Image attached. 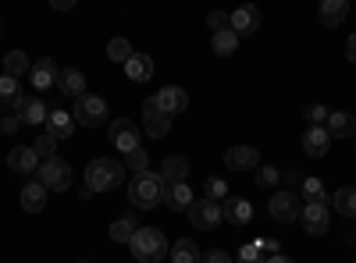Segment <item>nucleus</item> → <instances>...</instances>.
I'll use <instances>...</instances> for the list:
<instances>
[{
	"instance_id": "f257e3e1",
	"label": "nucleus",
	"mask_w": 356,
	"mask_h": 263,
	"mask_svg": "<svg viewBox=\"0 0 356 263\" xmlns=\"http://www.w3.org/2000/svg\"><path fill=\"white\" fill-rule=\"evenodd\" d=\"M125 182V164L114 157H97L86 167V189L89 192H114Z\"/></svg>"
},
{
	"instance_id": "f03ea898",
	"label": "nucleus",
	"mask_w": 356,
	"mask_h": 263,
	"mask_svg": "<svg viewBox=\"0 0 356 263\" xmlns=\"http://www.w3.org/2000/svg\"><path fill=\"white\" fill-rule=\"evenodd\" d=\"M164 178L157 171H143V174H132V182H129V199L136 203L139 210H154L164 203Z\"/></svg>"
},
{
	"instance_id": "7ed1b4c3",
	"label": "nucleus",
	"mask_w": 356,
	"mask_h": 263,
	"mask_svg": "<svg viewBox=\"0 0 356 263\" xmlns=\"http://www.w3.org/2000/svg\"><path fill=\"white\" fill-rule=\"evenodd\" d=\"M129 249H132V256L139 263H164L168 239H164L161 228H139L136 235H132V242H129Z\"/></svg>"
},
{
	"instance_id": "20e7f679",
	"label": "nucleus",
	"mask_w": 356,
	"mask_h": 263,
	"mask_svg": "<svg viewBox=\"0 0 356 263\" xmlns=\"http://www.w3.org/2000/svg\"><path fill=\"white\" fill-rule=\"evenodd\" d=\"M72 114H75V125H82V128H100V125H107L111 107H107V100H104V96L86 93V96H79V100H75Z\"/></svg>"
},
{
	"instance_id": "39448f33",
	"label": "nucleus",
	"mask_w": 356,
	"mask_h": 263,
	"mask_svg": "<svg viewBox=\"0 0 356 263\" xmlns=\"http://www.w3.org/2000/svg\"><path fill=\"white\" fill-rule=\"evenodd\" d=\"M107 139H111L114 150H122V157L143 146V142H139V125L129 121V118H114V121H107Z\"/></svg>"
},
{
	"instance_id": "423d86ee",
	"label": "nucleus",
	"mask_w": 356,
	"mask_h": 263,
	"mask_svg": "<svg viewBox=\"0 0 356 263\" xmlns=\"http://www.w3.org/2000/svg\"><path fill=\"white\" fill-rule=\"evenodd\" d=\"M36 182H43L50 192H65V189L72 185V167H68V160H61V157L43 160L40 171H36Z\"/></svg>"
},
{
	"instance_id": "0eeeda50",
	"label": "nucleus",
	"mask_w": 356,
	"mask_h": 263,
	"mask_svg": "<svg viewBox=\"0 0 356 263\" xmlns=\"http://www.w3.org/2000/svg\"><path fill=\"white\" fill-rule=\"evenodd\" d=\"M300 196L296 192H275L271 199H267V214H271L278 224H292V221H300Z\"/></svg>"
},
{
	"instance_id": "6e6552de",
	"label": "nucleus",
	"mask_w": 356,
	"mask_h": 263,
	"mask_svg": "<svg viewBox=\"0 0 356 263\" xmlns=\"http://www.w3.org/2000/svg\"><path fill=\"white\" fill-rule=\"evenodd\" d=\"M186 214H189V224L200 228V231H211V228H218L225 221L221 217V203H214V199H196Z\"/></svg>"
},
{
	"instance_id": "1a4fd4ad",
	"label": "nucleus",
	"mask_w": 356,
	"mask_h": 263,
	"mask_svg": "<svg viewBox=\"0 0 356 263\" xmlns=\"http://www.w3.org/2000/svg\"><path fill=\"white\" fill-rule=\"evenodd\" d=\"M300 224L307 235H324L328 231V203H303L300 207Z\"/></svg>"
},
{
	"instance_id": "9d476101",
	"label": "nucleus",
	"mask_w": 356,
	"mask_h": 263,
	"mask_svg": "<svg viewBox=\"0 0 356 263\" xmlns=\"http://www.w3.org/2000/svg\"><path fill=\"white\" fill-rule=\"evenodd\" d=\"M150 100L168 114V118H175V114H182V110L189 107V93L182 90V85H164V90H157Z\"/></svg>"
},
{
	"instance_id": "9b49d317",
	"label": "nucleus",
	"mask_w": 356,
	"mask_h": 263,
	"mask_svg": "<svg viewBox=\"0 0 356 263\" xmlns=\"http://www.w3.org/2000/svg\"><path fill=\"white\" fill-rule=\"evenodd\" d=\"M143 128H146V135H150V139H164L168 128H171V118H168V114H164L150 96L143 100Z\"/></svg>"
},
{
	"instance_id": "f8f14e48",
	"label": "nucleus",
	"mask_w": 356,
	"mask_h": 263,
	"mask_svg": "<svg viewBox=\"0 0 356 263\" xmlns=\"http://www.w3.org/2000/svg\"><path fill=\"white\" fill-rule=\"evenodd\" d=\"M221 217H225L228 224H235V228H246V224L253 221V203H250V199H239V196H228V199L221 203Z\"/></svg>"
},
{
	"instance_id": "ddd939ff",
	"label": "nucleus",
	"mask_w": 356,
	"mask_h": 263,
	"mask_svg": "<svg viewBox=\"0 0 356 263\" xmlns=\"http://www.w3.org/2000/svg\"><path fill=\"white\" fill-rule=\"evenodd\" d=\"M260 28V8H253V4H243V8H235L232 11V33L235 36H253Z\"/></svg>"
},
{
	"instance_id": "4468645a",
	"label": "nucleus",
	"mask_w": 356,
	"mask_h": 263,
	"mask_svg": "<svg viewBox=\"0 0 356 263\" xmlns=\"http://www.w3.org/2000/svg\"><path fill=\"white\" fill-rule=\"evenodd\" d=\"M225 167L228 171H257L260 167V153L253 146H232L225 153Z\"/></svg>"
},
{
	"instance_id": "2eb2a0df",
	"label": "nucleus",
	"mask_w": 356,
	"mask_h": 263,
	"mask_svg": "<svg viewBox=\"0 0 356 263\" xmlns=\"http://www.w3.org/2000/svg\"><path fill=\"white\" fill-rule=\"evenodd\" d=\"M328 135L332 139H356V114H349V110H332L328 114Z\"/></svg>"
},
{
	"instance_id": "dca6fc26",
	"label": "nucleus",
	"mask_w": 356,
	"mask_h": 263,
	"mask_svg": "<svg viewBox=\"0 0 356 263\" xmlns=\"http://www.w3.org/2000/svg\"><path fill=\"white\" fill-rule=\"evenodd\" d=\"M40 164H43V160L33 153V146H15V150L8 153V167L18 171V174H36Z\"/></svg>"
},
{
	"instance_id": "f3484780",
	"label": "nucleus",
	"mask_w": 356,
	"mask_h": 263,
	"mask_svg": "<svg viewBox=\"0 0 356 263\" xmlns=\"http://www.w3.org/2000/svg\"><path fill=\"white\" fill-rule=\"evenodd\" d=\"M193 203H196V196H193L189 182H182V185H168V189H164V207L175 210V214H186Z\"/></svg>"
},
{
	"instance_id": "a211bd4d",
	"label": "nucleus",
	"mask_w": 356,
	"mask_h": 263,
	"mask_svg": "<svg viewBox=\"0 0 356 263\" xmlns=\"http://www.w3.org/2000/svg\"><path fill=\"white\" fill-rule=\"evenodd\" d=\"M57 75H61V68H57L54 57H40V61L33 65V71H29V78H33L36 90H50V85L57 82Z\"/></svg>"
},
{
	"instance_id": "6ab92c4d",
	"label": "nucleus",
	"mask_w": 356,
	"mask_h": 263,
	"mask_svg": "<svg viewBox=\"0 0 356 263\" xmlns=\"http://www.w3.org/2000/svg\"><path fill=\"white\" fill-rule=\"evenodd\" d=\"M328 150H332V135H328V128H307V135H303V153L314 157V160H321Z\"/></svg>"
},
{
	"instance_id": "aec40b11",
	"label": "nucleus",
	"mask_w": 356,
	"mask_h": 263,
	"mask_svg": "<svg viewBox=\"0 0 356 263\" xmlns=\"http://www.w3.org/2000/svg\"><path fill=\"white\" fill-rule=\"evenodd\" d=\"M57 90H61L65 96H86V75L79 71V68H61V75H57Z\"/></svg>"
},
{
	"instance_id": "412c9836",
	"label": "nucleus",
	"mask_w": 356,
	"mask_h": 263,
	"mask_svg": "<svg viewBox=\"0 0 356 263\" xmlns=\"http://www.w3.org/2000/svg\"><path fill=\"white\" fill-rule=\"evenodd\" d=\"M75 128H79V125H75V114H72V110H50V118H47V132H50L57 142L68 139Z\"/></svg>"
},
{
	"instance_id": "4be33fe9",
	"label": "nucleus",
	"mask_w": 356,
	"mask_h": 263,
	"mask_svg": "<svg viewBox=\"0 0 356 263\" xmlns=\"http://www.w3.org/2000/svg\"><path fill=\"white\" fill-rule=\"evenodd\" d=\"M157 174L164 178V185H182L189 178V160L186 157H164V164H161Z\"/></svg>"
},
{
	"instance_id": "5701e85b",
	"label": "nucleus",
	"mask_w": 356,
	"mask_h": 263,
	"mask_svg": "<svg viewBox=\"0 0 356 263\" xmlns=\"http://www.w3.org/2000/svg\"><path fill=\"white\" fill-rule=\"evenodd\" d=\"M47 196H50V189H47L43 182H29V185L22 189V210L40 214V210L47 207Z\"/></svg>"
},
{
	"instance_id": "b1692460",
	"label": "nucleus",
	"mask_w": 356,
	"mask_h": 263,
	"mask_svg": "<svg viewBox=\"0 0 356 263\" xmlns=\"http://www.w3.org/2000/svg\"><path fill=\"white\" fill-rule=\"evenodd\" d=\"M203 253L193 239H178L175 246H168V263H200Z\"/></svg>"
},
{
	"instance_id": "393cba45",
	"label": "nucleus",
	"mask_w": 356,
	"mask_h": 263,
	"mask_svg": "<svg viewBox=\"0 0 356 263\" xmlns=\"http://www.w3.org/2000/svg\"><path fill=\"white\" fill-rule=\"evenodd\" d=\"M321 25H328V28H339L342 22H346V15H349V4L346 0H321Z\"/></svg>"
},
{
	"instance_id": "a878e982",
	"label": "nucleus",
	"mask_w": 356,
	"mask_h": 263,
	"mask_svg": "<svg viewBox=\"0 0 356 263\" xmlns=\"http://www.w3.org/2000/svg\"><path fill=\"white\" fill-rule=\"evenodd\" d=\"M125 75L132 78V82H150V75H154V61L146 53H132L129 57V65H125Z\"/></svg>"
},
{
	"instance_id": "bb28decb",
	"label": "nucleus",
	"mask_w": 356,
	"mask_h": 263,
	"mask_svg": "<svg viewBox=\"0 0 356 263\" xmlns=\"http://www.w3.org/2000/svg\"><path fill=\"white\" fill-rule=\"evenodd\" d=\"M47 118H50V107H47L40 96L29 100L25 110H22V125H33V128H36V125H47Z\"/></svg>"
},
{
	"instance_id": "cd10ccee",
	"label": "nucleus",
	"mask_w": 356,
	"mask_h": 263,
	"mask_svg": "<svg viewBox=\"0 0 356 263\" xmlns=\"http://www.w3.org/2000/svg\"><path fill=\"white\" fill-rule=\"evenodd\" d=\"M29 71H33V65H29V53H25V50H8V57H4V75L18 78V75H29Z\"/></svg>"
},
{
	"instance_id": "c85d7f7f",
	"label": "nucleus",
	"mask_w": 356,
	"mask_h": 263,
	"mask_svg": "<svg viewBox=\"0 0 356 263\" xmlns=\"http://www.w3.org/2000/svg\"><path fill=\"white\" fill-rule=\"evenodd\" d=\"M211 46H214L218 57H235V50H239V36H235L232 28H225V33H214Z\"/></svg>"
},
{
	"instance_id": "c756f323",
	"label": "nucleus",
	"mask_w": 356,
	"mask_h": 263,
	"mask_svg": "<svg viewBox=\"0 0 356 263\" xmlns=\"http://www.w3.org/2000/svg\"><path fill=\"white\" fill-rule=\"evenodd\" d=\"M139 231V224H136V217H118L114 224H111V242H132V235Z\"/></svg>"
},
{
	"instance_id": "7c9ffc66",
	"label": "nucleus",
	"mask_w": 356,
	"mask_h": 263,
	"mask_svg": "<svg viewBox=\"0 0 356 263\" xmlns=\"http://www.w3.org/2000/svg\"><path fill=\"white\" fill-rule=\"evenodd\" d=\"M300 203H328V192H324L321 178H303L300 182Z\"/></svg>"
},
{
	"instance_id": "2f4dec72",
	"label": "nucleus",
	"mask_w": 356,
	"mask_h": 263,
	"mask_svg": "<svg viewBox=\"0 0 356 263\" xmlns=\"http://www.w3.org/2000/svg\"><path fill=\"white\" fill-rule=\"evenodd\" d=\"M332 203H335V210H339L342 217H356V185H353V189H339V192L332 196Z\"/></svg>"
},
{
	"instance_id": "473e14b6",
	"label": "nucleus",
	"mask_w": 356,
	"mask_h": 263,
	"mask_svg": "<svg viewBox=\"0 0 356 263\" xmlns=\"http://www.w3.org/2000/svg\"><path fill=\"white\" fill-rule=\"evenodd\" d=\"M132 53H136V50H132L129 40H111V43H107V57H111L114 65H122V68L129 65V57H132Z\"/></svg>"
},
{
	"instance_id": "72a5a7b5",
	"label": "nucleus",
	"mask_w": 356,
	"mask_h": 263,
	"mask_svg": "<svg viewBox=\"0 0 356 263\" xmlns=\"http://www.w3.org/2000/svg\"><path fill=\"white\" fill-rule=\"evenodd\" d=\"M203 199L225 203V199H228V182H225V178H207V182H203Z\"/></svg>"
},
{
	"instance_id": "f704fd0d",
	"label": "nucleus",
	"mask_w": 356,
	"mask_h": 263,
	"mask_svg": "<svg viewBox=\"0 0 356 263\" xmlns=\"http://www.w3.org/2000/svg\"><path fill=\"white\" fill-rule=\"evenodd\" d=\"M125 171H132V174H143V171H150V157H146V150L139 146V150H132V153H125Z\"/></svg>"
},
{
	"instance_id": "c9c22d12",
	"label": "nucleus",
	"mask_w": 356,
	"mask_h": 263,
	"mask_svg": "<svg viewBox=\"0 0 356 263\" xmlns=\"http://www.w3.org/2000/svg\"><path fill=\"white\" fill-rule=\"evenodd\" d=\"M33 153H36L40 160H50V157H57V139H54L50 132H43V135L33 142Z\"/></svg>"
},
{
	"instance_id": "e433bc0d",
	"label": "nucleus",
	"mask_w": 356,
	"mask_h": 263,
	"mask_svg": "<svg viewBox=\"0 0 356 263\" xmlns=\"http://www.w3.org/2000/svg\"><path fill=\"white\" fill-rule=\"evenodd\" d=\"M303 114H307V121H310V128H324V125H328V114H332V110L324 107V103H310V107H307Z\"/></svg>"
},
{
	"instance_id": "4c0bfd02",
	"label": "nucleus",
	"mask_w": 356,
	"mask_h": 263,
	"mask_svg": "<svg viewBox=\"0 0 356 263\" xmlns=\"http://www.w3.org/2000/svg\"><path fill=\"white\" fill-rule=\"evenodd\" d=\"M278 178H282V171L278 167H257V174H253V182L260 185V189H271V185H278Z\"/></svg>"
},
{
	"instance_id": "58836bf2",
	"label": "nucleus",
	"mask_w": 356,
	"mask_h": 263,
	"mask_svg": "<svg viewBox=\"0 0 356 263\" xmlns=\"http://www.w3.org/2000/svg\"><path fill=\"white\" fill-rule=\"evenodd\" d=\"M22 90H18V78H11V75H0V103H15V96H18Z\"/></svg>"
},
{
	"instance_id": "ea45409f",
	"label": "nucleus",
	"mask_w": 356,
	"mask_h": 263,
	"mask_svg": "<svg viewBox=\"0 0 356 263\" xmlns=\"http://www.w3.org/2000/svg\"><path fill=\"white\" fill-rule=\"evenodd\" d=\"M235 263H264V253H260V246H257V242L243 246V249H239V256H235Z\"/></svg>"
},
{
	"instance_id": "a19ab883",
	"label": "nucleus",
	"mask_w": 356,
	"mask_h": 263,
	"mask_svg": "<svg viewBox=\"0 0 356 263\" xmlns=\"http://www.w3.org/2000/svg\"><path fill=\"white\" fill-rule=\"evenodd\" d=\"M207 25H211L214 33H225V28H232V15H225V11H211V15H207Z\"/></svg>"
},
{
	"instance_id": "79ce46f5",
	"label": "nucleus",
	"mask_w": 356,
	"mask_h": 263,
	"mask_svg": "<svg viewBox=\"0 0 356 263\" xmlns=\"http://www.w3.org/2000/svg\"><path fill=\"white\" fill-rule=\"evenodd\" d=\"M200 263H235V260H232V256H228L225 249H211V253H207V256H203Z\"/></svg>"
},
{
	"instance_id": "37998d69",
	"label": "nucleus",
	"mask_w": 356,
	"mask_h": 263,
	"mask_svg": "<svg viewBox=\"0 0 356 263\" xmlns=\"http://www.w3.org/2000/svg\"><path fill=\"white\" fill-rule=\"evenodd\" d=\"M0 125H4V132L11 135V132H18L22 128V114H8V118H0Z\"/></svg>"
},
{
	"instance_id": "c03bdc74",
	"label": "nucleus",
	"mask_w": 356,
	"mask_h": 263,
	"mask_svg": "<svg viewBox=\"0 0 356 263\" xmlns=\"http://www.w3.org/2000/svg\"><path fill=\"white\" fill-rule=\"evenodd\" d=\"M257 246H260V253H278V242L275 239H257Z\"/></svg>"
},
{
	"instance_id": "a18cd8bd",
	"label": "nucleus",
	"mask_w": 356,
	"mask_h": 263,
	"mask_svg": "<svg viewBox=\"0 0 356 263\" xmlns=\"http://www.w3.org/2000/svg\"><path fill=\"white\" fill-rule=\"evenodd\" d=\"M346 57L356 65V33H353V36H349V43H346Z\"/></svg>"
},
{
	"instance_id": "49530a36",
	"label": "nucleus",
	"mask_w": 356,
	"mask_h": 263,
	"mask_svg": "<svg viewBox=\"0 0 356 263\" xmlns=\"http://www.w3.org/2000/svg\"><path fill=\"white\" fill-rule=\"evenodd\" d=\"M75 0H54V11H72Z\"/></svg>"
},
{
	"instance_id": "de8ad7c7",
	"label": "nucleus",
	"mask_w": 356,
	"mask_h": 263,
	"mask_svg": "<svg viewBox=\"0 0 356 263\" xmlns=\"http://www.w3.org/2000/svg\"><path fill=\"white\" fill-rule=\"evenodd\" d=\"M264 263H292V260H289V256H282V253H275V256H267Z\"/></svg>"
},
{
	"instance_id": "09e8293b",
	"label": "nucleus",
	"mask_w": 356,
	"mask_h": 263,
	"mask_svg": "<svg viewBox=\"0 0 356 263\" xmlns=\"http://www.w3.org/2000/svg\"><path fill=\"white\" fill-rule=\"evenodd\" d=\"M79 263H93V260H79Z\"/></svg>"
},
{
	"instance_id": "8fccbe9b",
	"label": "nucleus",
	"mask_w": 356,
	"mask_h": 263,
	"mask_svg": "<svg viewBox=\"0 0 356 263\" xmlns=\"http://www.w3.org/2000/svg\"><path fill=\"white\" fill-rule=\"evenodd\" d=\"M0 135H4V125H0Z\"/></svg>"
}]
</instances>
